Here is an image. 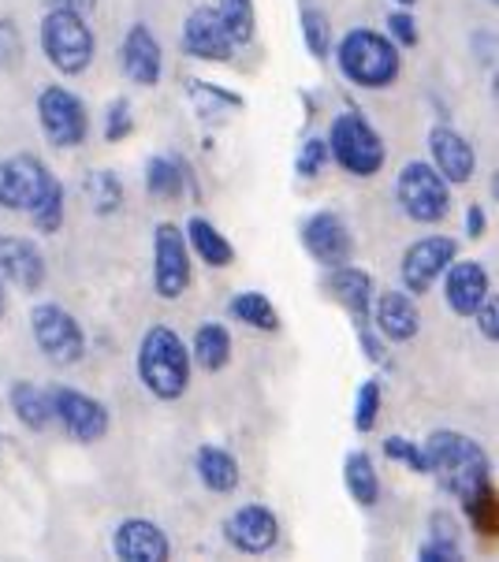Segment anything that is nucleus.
I'll list each match as a JSON object with an SVG mask.
<instances>
[{"label":"nucleus","mask_w":499,"mask_h":562,"mask_svg":"<svg viewBox=\"0 0 499 562\" xmlns=\"http://www.w3.org/2000/svg\"><path fill=\"white\" fill-rule=\"evenodd\" d=\"M421 447H425V459H429V477L451 499L466 503L474 492L492 484V462H488L485 447L474 436L458 432V428H436V432L425 436Z\"/></svg>","instance_id":"obj_1"},{"label":"nucleus","mask_w":499,"mask_h":562,"mask_svg":"<svg viewBox=\"0 0 499 562\" xmlns=\"http://www.w3.org/2000/svg\"><path fill=\"white\" fill-rule=\"evenodd\" d=\"M134 373L153 398L179 403L190 392V376H195V361H190V347L184 336L168 324H149L138 339Z\"/></svg>","instance_id":"obj_2"},{"label":"nucleus","mask_w":499,"mask_h":562,"mask_svg":"<svg viewBox=\"0 0 499 562\" xmlns=\"http://www.w3.org/2000/svg\"><path fill=\"white\" fill-rule=\"evenodd\" d=\"M332 60L343 79L369 93L388 90L402 75V49L384 31H373V26H354V31L343 34L332 45Z\"/></svg>","instance_id":"obj_3"},{"label":"nucleus","mask_w":499,"mask_h":562,"mask_svg":"<svg viewBox=\"0 0 499 562\" xmlns=\"http://www.w3.org/2000/svg\"><path fill=\"white\" fill-rule=\"evenodd\" d=\"M37 49H42L45 64L60 71L64 79L86 75L98 56V34L90 26V15L67 12V8H49L37 23Z\"/></svg>","instance_id":"obj_4"},{"label":"nucleus","mask_w":499,"mask_h":562,"mask_svg":"<svg viewBox=\"0 0 499 562\" xmlns=\"http://www.w3.org/2000/svg\"><path fill=\"white\" fill-rule=\"evenodd\" d=\"M324 142H329V160H335L351 179H373L388 160V142L354 109L335 112Z\"/></svg>","instance_id":"obj_5"},{"label":"nucleus","mask_w":499,"mask_h":562,"mask_svg":"<svg viewBox=\"0 0 499 562\" xmlns=\"http://www.w3.org/2000/svg\"><path fill=\"white\" fill-rule=\"evenodd\" d=\"M396 202L414 224H444L451 216V183L429 160H407L396 176Z\"/></svg>","instance_id":"obj_6"},{"label":"nucleus","mask_w":499,"mask_h":562,"mask_svg":"<svg viewBox=\"0 0 499 562\" xmlns=\"http://www.w3.org/2000/svg\"><path fill=\"white\" fill-rule=\"evenodd\" d=\"M31 336L42 350V358L56 369H71L86 358V331L75 321L71 310H64L60 302H37L31 310Z\"/></svg>","instance_id":"obj_7"},{"label":"nucleus","mask_w":499,"mask_h":562,"mask_svg":"<svg viewBox=\"0 0 499 562\" xmlns=\"http://www.w3.org/2000/svg\"><path fill=\"white\" fill-rule=\"evenodd\" d=\"M37 112V127L49 146L56 149H79L86 138H90V112H86V101L67 86L53 82L37 93L34 101Z\"/></svg>","instance_id":"obj_8"},{"label":"nucleus","mask_w":499,"mask_h":562,"mask_svg":"<svg viewBox=\"0 0 499 562\" xmlns=\"http://www.w3.org/2000/svg\"><path fill=\"white\" fill-rule=\"evenodd\" d=\"M195 283V257L179 224L160 221L153 227V294L160 302H179Z\"/></svg>","instance_id":"obj_9"},{"label":"nucleus","mask_w":499,"mask_h":562,"mask_svg":"<svg viewBox=\"0 0 499 562\" xmlns=\"http://www.w3.org/2000/svg\"><path fill=\"white\" fill-rule=\"evenodd\" d=\"M53 425H60L75 443H101L112 432V414L98 395L79 392L71 384L49 387Z\"/></svg>","instance_id":"obj_10"},{"label":"nucleus","mask_w":499,"mask_h":562,"mask_svg":"<svg viewBox=\"0 0 499 562\" xmlns=\"http://www.w3.org/2000/svg\"><path fill=\"white\" fill-rule=\"evenodd\" d=\"M53 183H56L53 168L37 154L0 157V209H4V213L26 216L45 194H49Z\"/></svg>","instance_id":"obj_11"},{"label":"nucleus","mask_w":499,"mask_h":562,"mask_svg":"<svg viewBox=\"0 0 499 562\" xmlns=\"http://www.w3.org/2000/svg\"><path fill=\"white\" fill-rule=\"evenodd\" d=\"M455 257H458V243L451 239V235H421V239H414L402 250V261H399L402 291L414 294V299L429 294Z\"/></svg>","instance_id":"obj_12"},{"label":"nucleus","mask_w":499,"mask_h":562,"mask_svg":"<svg viewBox=\"0 0 499 562\" xmlns=\"http://www.w3.org/2000/svg\"><path fill=\"white\" fill-rule=\"evenodd\" d=\"M299 243L321 269H335V265L354 261V235L343 213L335 209H317L299 224Z\"/></svg>","instance_id":"obj_13"},{"label":"nucleus","mask_w":499,"mask_h":562,"mask_svg":"<svg viewBox=\"0 0 499 562\" xmlns=\"http://www.w3.org/2000/svg\"><path fill=\"white\" fill-rule=\"evenodd\" d=\"M220 532H224L232 551L257 559V555L276 551V544H280V518H276V510L265 507V503H243V507H235L228 514Z\"/></svg>","instance_id":"obj_14"},{"label":"nucleus","mask_w":499,"mask_h":562,"mask_svg":"<svg viewBox=\"0 0 499 562\" xmlns=\"http://www.w3.org/2000/svg\"><path fill=\"white\" fill-rule=\"evenodd\" d=\"M440 291H444V306L463 321H474V313L485 306L492 294V276L477 257H455L440 276Z\"/></svg>","instance_id":"obj_15"},{"label":"nucleus","mask_w":499,"mask_h":562,"mask_svg":"<svg viewBox=\"0 0 499 562\" xmlns=\"http://www.w3.org/2000/svg\"><path fill=\"white\" fill-rule=\"evenodd\" d=\"M429 165H433L451 187H466L477 171V149L458 127L433 123V127H429Z\"/></svg>","instance_id":"obj_16"},{"label":"nucleus","mask_w":499,"mask_h":562,"mask_svg":"<svg viewBox=\"0 0 499 562\" xmlns=\"http://www.w3.org/2000/svg\"><path fill=\"white\" fill-rule=\"evenodd\" d=\"M179 49L190 60L201 64H228L235 53L232 37L224 34V23L217 15V4H198L195 12L187 15L184 23V37H179Z\"/></svg>","instance_id":"obj_17"},{"label":"nucleus","mask_w":499,"mask_h":562,"mask_svg":"<svg viewBox=\"0 0 499 562\" xmlns=\"http://www.w3.org/2000/svg\"><path fill=\"white\" fill-rule=\"evenodd\" d=\"M112 555L120 562H168L171 559V540L168 532L153 518H120L112 529Z\"/></svg>","instance_id":"obj_18"},{"label":"nucleus","mask_w":499,"mask_h":562,"mask_svg":"<svg viewBox=\"0 0 499 562\" xmlns=\"http://www.w3.org/2000/svg\"><path fill=\"white\" fill-rule=\"evenodd\" d=\"M45 276H49V265H45L42 246L23 235H0V280L8 288L37 294L45 288Z\"/></svg>","instance_id":"obj_19"},{"label":"nucleus","mask_w":499,"mask_h":562,"mask_svg":"<svg viewBox=\"0 0 499 562\" xmlns=\"http://www.w3.org/2000/svg\"><path fill=\"white\" fill-rule=\"evenodd\" d=\"M120 68L134 86H153L165 75V49H160V37L149 31L146 23H131V31L120 42Z\"/></svg>","instance_id":"obj_20"},{"label":"nucleus","mask_w":499,"mask_h":562,"mask_svg":"<svg viewBox=\"0 0 499 562\" xmlns=\"http://www.w3.org/2000/svg\"><path fill=\"white\" fill-rule=\"evenodd\" d=\"M373 331L384 342H410L421 331V310L418 299L407 291H380L373 294V310H369Z\"/></svg>","instance_id":"obj_21"},{"label":"nucleus","mask_w":499,"mask_h":562,"mask_svg":"<svg viewBox=\"0 0 499 562\" xmlns=\"http://www.w3.org/2000/svg\"><path fill=\"white\" fill-rule=\"evenodd\" d=\"M324 291H329L332 302H340L343 313L354 321V328L369 324V310H373V294H377V283L373 276L362 269V265H335L324 276Z\"/></svg>","instance_id":"obj_22"},{"label":"nucleus","mask_w":499,"mask_h":562,"mask_svg":"<svg viewBox=\"0 0 499 562\" xmlns=\"http://www.w3.org/2000/svg\"><path fill=\"white\" fill-rule=\"evenodd\" d=\"M146 194L157 202H179L184 194H198L195 187V171L184 157H168V154H153L146 160Z\"/></svg>","instance_id":"obj_23"},{"label":"nucleus","mask_w":499,"mask_h":562,"mask_svg":"<svg viewBox=\"0 0 499 562\" xmlns=\"http://www.w3.org/2000/svg\"><path fill=\"white\" fill-rule=\"evenodd\" d=\"M195 477L206 492L213 495H232L243 484V470H239V459L228 447L217 443H201L195 451Z\"/></svg>","instance_id":"obj_24"},{"label":"nucleus","mask_w":499,"mask_h":562,"mask_svg":"<svg viewBox=\"0 0 499 562\" xmlns=\"http://www.w3.org/2000/svg\"><path fill=\"white\" fill-rule=\"evenodd\" d=\"M184 235H187V246H190V257H195V261L209 265V269H232L235 265V246L213 221H206V216L195 213L184 224Z\"/></svg>","instance_id":"obj_25"},{"label":"nucleus","mask_w":499,"mask_h":562,"mask_svg":"<svg viewBox=\"0 0 499 562\" xmlns=\"http://www.w3.org/2000/svg\"><path fill=\"white\" fill-rule=\"evenodd\" d=\"M187 347H190V361H195V369H201V373H224V369L232 366V350H235L232 331L220 321L198 324L195 339H190Z\"/></svg>","instance_id":"obj_26"},{"label":"nucleus","mask_w":499,"mask_h":562,"mask_svg":"<svg viewBox=\"0 0 499 562\" xmlns=\"http://www.w3.org/2000/svg\"><path fill=\"white\" fill-rule=\"evenodd\" d=\"M8 409L15 414V422L31 432H45L53 428V403H49V387H37L31 380H12L8 387Z\"/></svg>","instance_id":"obj_27"},{"label":"nucleus","mask_w":499,"mask_h":562,"mask_svg":"<svg viewBox=\"0 0 499 562\" xmlns=\"http://www.w3.org/2000/svg\"><path fill=\"white\" fill-rule=\"evenodd\" d=\"M343 488L362 510H373L380 503V473H377V462H373L369 451H347L343 459Z\"/></svg>","instance_id":"obj_28"},{"label":"nucleus","mask_w":499,"mask_h":562,"mask_svg":"<svg viewBox=\"0 0 499 562\" xmlns=\"http://www.w3.org/2000/svg\"><path fill=\"white\" fill-rule=\"evenodd\" d=\"M228 317L254 331H280V310L262 291H235L228 299Z\"/></svg>","instance_id":"obj_29"},{"label":"nucleus","mask_w":499,"mask_h":562,"mask_svg":"<svg viewBox=\"0 0 499 562\" xmlns=\"http://www.w3.org/2000/svg\"><path fill=\"white\" fill-rule=\"evenodd\" d=\"M82 198H86V205H90V213L101 216V221L117 216L123 209L120 176L112 168H93L90 176H82Z\"/></svg>","instance_id":"obj_30"},{"label":"nucleus","mask_w":499,"mask_h":562,"mask_svg":"<svg viewBox=\"0 0 499 562\" xmlns=\"http://www.w3.org/2000/svg\"><path fill=\"white\" fill-rule=\"evenodd\" d=\"M299 31H302V45L313 60H329L332 56V45H335V34H332V15L317 4H302L299 8Z\"/></svg>","instance_id":"obj_31"},{"label":"nucleus","mask_w":499,"mask_h":562,"mask_svg":"<svg viewBox=\"0 0 499 562\" xmlns=\"http://www.w3.org/2000/svg\"><path fill=\"white\" fill-rule=\"evenodd\" d=\"M217 15H220V23H224V34L232 37L235 53L246 49V45H254V37H257V8H254V0H220Z\"/></svg>","instance_id":"obj_32"},{"label":"nucleus","mask_w":499,"mask_h":562,"mask_svg":"<svg viewBox=\"0 0 499 562\" xmlns=\"http://www.w3.org/2000/svg\"><path fill=\"white\" fill-rule=\"evenodd\" d=\"M187 93H190V101L198 104L201 116H220V112H243L246 109L243 93H232V90H224V86L201 82V79H187Z\"/></svg>","instance_id":"obj_33"},{"label":"nucleus","mask_w":499,"mask_h":562,"mask_svg":"<svg viewBox=\"0 0 499 562\" xmlns=\"http://www.w3.org/2000/svg\"><path fill=\"white\" fill-rule=\"evenodd\" d=\"M380 406H384V387L377 376H366L354 392V409H351V425L358 428L362 436L373 432L380 422Z\"/></svg>","instance_id":"obj_34"},{"label":"nucleus","mask_w":499,"mask_h":562,"mask_svg":"<svg viewBox=\"0 0 499 562\" xmlns=\"http://www.w3.org/2000/svg\"><path fill=\"white\" fill-rule=\"evenodd\" d=\"M26 216H31V224L42 235H56V232H60L64 221H67V190H64L60 179H56V183L49 187V194H45Z\"/></svg>","instance_id":"obj_35"},{"label":"nucleus","mask_w":499,"mask_h":562,"mask_svg":"<svg viewBox=\"0 0 499 562\" xmlns=\"http://www.w3.org/2000/svg\"><path fill=\"white\" fill-rule=\"evenodd\" d=\"M384 459L388 462H399L402 470L410 473H421V477H429V459H425V447H421L418 440H410V436H388V440L380 443Z\"/></svg>","instance_id":"obj_36"},{"label":"nucleus","mask_w":499,"mask_h":562,"mask_svg":"<svg viewBox=\"0 0 499 562\" xmlns=\"http://www.w3.org/2000/svg\"><path fill=\"white\" fill-rule=\"evenodd\" d=\"M463 507H466L469 521H474L477 532H485V537H496V529H499V503H496V488H492V484H485L481 492L469 495Z\"/></svg>","instance_id":"obj_37"},{"label":"nucleus","mask_w":499,"mask_h":562,"mask_svg":"<svg viewBox=\"0 0 499 562\" xmlns=\"http://www.w3.org/2000/svg\"><path fill=\"white\" fill-rule=\"evenodd\" d=\"M384 34H388L402 53H407V49H418L421 26H418L414 8H391L388 19H384Z\"/></svg>","instance_id":"obj_38"},{"label":"nucleus","mask_w":499,"mask_h":562,"mask_svg":"<svg viewBox=\"0 0 499 562\" xmlns=\"http://www.w3.org/2000/svg\"><path fill=\"white\" fill-rule=\"evenodd\" d=\"M324 168H329V142H324V135H310L295 154V176L317 179Z\"/></svg>","instance_id":"obj_39"},{"label":"nucleus","mask_w":499,"mask_h":562,"mask_svg":"<svg viewBox=\"0 0 499 562\" xmlns=\"http://www.w3.org/2000/svg\"><path fill=\"white\" fill-rule=\"evenodd\" d=\"M101 135H104V142H109V146H120V142H127L134 135V112H131V101L127 98L112 101L109 109H104Z\"/></svg>","instance_id":"obj_40"},{"label":"nucleus","mask_w":499,"mask_h":562,"mask_svg":"<svg viewBox=\"0 0 499 562\" xmlns=\"http://www.w3.org/2000/svg\"><path fill=\"white\" fill-rule=\"evenodd\" d=\"M23 64V34L15 19H0V71H15Z\"/></svg>","instance_id":"obj_41"},{"label":"nucleus","mask_w":499,"mask_h":562,"mask_svg":"<svg viewBox=\"0 0 499 562\" xmlns=\"http://www.w3.org/2000/svg\"><path fill=\"white\" fill-rule=\"evenodd\" d=\"M421 562H463V544L458 540H444V537H425L418 548Z\"/></svg>","instance_id":"obj_42"},{"label":"nucleus","mask_w":499,"mask_h":562,"mask_svg":"<svg viewBox=\"0 0 499 562\" xmlns=\"http://www.w3.org/2000/svg\"><path fill=\"white\" fill-rule=\"evenodd\" d=\"M474 321H477V331H481L488 342H499V306H496L492 294H488L485 306L474 313Z\"/></svg>","instance_id":"obj_43"},{"label":"nucleus","mask_w":499,"mask_h":562,"mask_svg":"<svg viewBox=\"0 0 499 562\" xmlns=\"http://www.w3.org/2000/svg\"><path fill=\"white\" fill-rule=\"evenodd\" d=\"M429 537H444V540H463V537H458V526H455V518H451L447 510H433V518H429Z\"/></svg>","instance_id":"obj_44"},{"label":"nucleus","mask_w":499,"mask_h":562,"mask_svg":"<svg viewBox=\"0 0 499 562\" xmlns=\"http://www.w3.org/2000/svg\"><path fill=\"white\" fill-rule=\"evenodd\" d=\"M358 342H362V350H366V358L369 361H384V339L373 331V324H362L358 328Z\"/></svg>","instance_id":"obj_45"},{"label":"nucleus","mask_w":499,"mask_h":562,"mask_svg":"<svg viewBox=\"0 0 499 562\" xmlns=\"http://www.w3.org/2000/svg\"><path fill=\"white\" fill-rule=\"evenodd\" d=\"M463 227H466L469 239H481V235L488 232V216H485V209H481V205H469V209H466V216H463Z\"/></svg>","instance_id":"obj_46"},{"label":"nucleus","mask_w":499,"mask_h":562,"mask_svg":"<svg viewBox=\"0 0 499 562\" xmlns=\"http://www.w3.org/2000/svg\"><path fill=\"white\" fill-rule=\"evenodd\" d=\"M49 8H67V12H79V15H93L98 12V0H45Z\"/></svg>","instance_id":"obj_47"},{"label":"nucleus","mask_w":499,"mask_h":562,"mask_svg":"<svg viewBox=\"0 0 499 562\" xmlns=\"http://www.w3.org/2000/svg\"><path fill=\"white\" fill-rule=\"evenodd\" d=\"M474 42H481V60L485 64H496V37L481 31V34H474Z\"/></svg>","instance_id":"obj_48"},{"label":"nucleus","mask_w":499,"mask_h":562,"mask_svg":"<svg viewBox=\"0 0 499 562\" xmlns=\"http://www.w3.org/2000/svg\"><path fill=\"white\" fill-rule=\"evenodd\" d=\"M4 313H8V283L0 280V321H4Z\"/></svg>","instance_id":"obj_49"},{"label":"nucleus","mask_w":499,"mask_h":562,"mask_svg":"<svg viewBox=\"0 0 499 562\" xmlns=\"http://www.w3.org/2000/svg\"><path fill=\"white\" fill-rule=\"evenodd\" d=\"M396 8H418V0H391Z\"/></svg>","instance_id":"obj_50"},{"label":"nucleus","mask_w":499,"mask_h":562,"mask_svg":"<svg viewBox=\"0 0 499 562\" xmlns=\"http://www.w3.org/2000/svg\"><path fill=\"white\" fill-rule=\"evenodd\" d=\"M0 451H4V440H0Z\"/></svg>","instance_id":"obj_51"},{"label":"nucleus","mask_w":499,"mask_h":562,"mask_svg":"<svg viewBox=\"0 0 499 562\" xmlns=\"http://www.w3.org/2000/svg\"><path fill=\"white\" fill-rule=\"evenodd\" d=\"M488 4H496V0H488Z\"/></svg>","instance_id":"obj_52"}]
</instances>
